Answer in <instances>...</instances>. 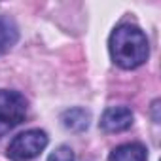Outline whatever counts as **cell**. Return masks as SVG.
<instances>
[{
  "mask_svg": "<svg viewBox=\"0 0 161 161\" xmlns=\"http://www.w3.org/2000/svg\"><path fill=\"white\" fill-rule=\"evenodd\" d=\"M47 161H74V152L68 146H59L49 153Z\"/></svg>",
  "mask_w": 161,
  "mask_h": 161,
  "instance_id": "cell-8",
  "label": "cell"
},
{
  "mask_svg": "<svg viewBox=\"0 0 161 161\" xmlns=\"http://www.w3.org/2000/svg\"><path fill=\"white\" fill-rule=\"evenodd\" d=\"M133 125V112L127 106H110L101 116V129L104 133H121Z\"/></svg>",
  "mask_w": 161,
  "mask_h": 161,
  "instance_id": "cell-4",
  "label": "cell"
},
{
  "mask_svg": "<svg viewBox=\"0 0 161 161\" xmlns=\"http://www.w3.org/2000/svg\"><path fill=\"white\" fill-rule=\"evenodd\" d=\"M17 38H19V31H17V25L14 23V19L0 15V55L8 53L15 46Z\"/></svg>",
  "mask_w": 161,
  "mask_h": 161,
  "instance_id": "cell-7",
  "label": "cell"
},
{
  "mask_svg": "<svg viewBox=\"0 0 161 161\" xmlns=\"http://www.w3.org/2000/svg\"><path fill=\"white\" fill-rule=\"evenodd\" d=\"M27 101L17 91L0 89V135L8 133L25 121Z\"/></svg>",
  "mask_w": 161,
  "mask_h": 161,
  "instance_id": "cell-3",
  "label": "cell"
},
{
  "mask_svg": "<svg viewBox=\"0 0 161 161\" xmlns=\"http://www.w3.org/2000/svg\"><path fill=\"white\" fill-rule=\"evenodd\" d=\"M89 121H91V114L86 108H70L61 114L63 127L72 133H84L89 127Z\"/></svg>",
  "mask_w": 161,
  "mask_h": 161,
  "instance_id": "cell-5",
  "label": "cell"
},
{
  "mask_svg": "<svg viewBox=\"0 0 161 161\" xmlns=\"http://www.w3.org/2000/svg\"><path fill=\"white\" fill-rule=\"evenodd\" d=\"M110 161H148V152L142 144L131 142V144H121L112 150Z\"/></svg>",
  "mask_w": 161,
  "mask_h": 161,
  "instance_id": "cell-6",
  "label": "cell"
},
{
  "mask_svg": "<svg viewBox=\"0 0 161 161\" xmlns=\"http://www.w3.org/2000/svg\"><path fill=\"white\" fill-rule=\"evenodd\" d=\"M108 47H110V55H112L114 63L125 70L144 64V61L148 59V53H150L146 34L135 25L116 27L114 32L110 34Z\"/></svg>",
  "mask_w": 161,
  "mask_h": 161,
  "instance_id": "cell-1",
  "label": "cell"
},
{
  "mask_svg": "<svg viewBox=\"0 0 161 161\" xmlns=\"http://www.w3.org/2000/svg\"><path fill=\"white\" fill-rule=\"evenodd\" d=\"M47 135L40 129H31L17 135L8 146V157L12 161H31L38 157L47 146Z\"/></svg>",
  "mask_w": 161,
  "mask_h": 161,
  "instance_id": "cell-2",
  "label": "cell"
},
{
  "mask_svg": "<svg viewBox=\"0 0 161 161\" xmlns=\"http://www.w3.org/2000/svg\"><path fill=\"white\" fill-rule=\"evenodd\" d=\"M157 108H159V101H155V103H153V119H155V121H159V116H157Z\"/></svg>",
  "mask_w": 161,
  "mask_h": 161,
  "instance_id": "cell-9",
  "label": "cell"
}]
</instances>
